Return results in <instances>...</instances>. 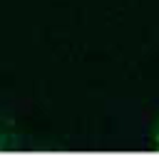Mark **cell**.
<instances>
[{
  "label": "cell",
  "instance_id": "cell-1",
  "mask_svg": "<svg viewBox=\"0 0 159 159\" xmlns=\"http://www.w3.org/2000/svg\"><path fill=\"white\" fill-rule=\"evenodd\" d=\"M157 144H159V129H157Z\"/></svg>",
  "mask_w": 159,
  "mask_h": 159
}]
</instances>
